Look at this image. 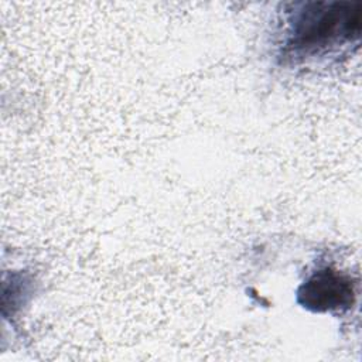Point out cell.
<instances>
[{"instance_id": "cell-1", "label": "cell", "mask_w": 362, "mask_h": 362, "mask_svg": "<svg viewBox=\"0 0 362 362\" xmlns=\"http://www.w3.org/2000/svg\"><path fill=\"white\" fill-rule=\"evenodd\" d=\"M286 10L281 55L291 62L331 57L361 38V3L303 1Z\"/></svg>"}, {"instance_id": "cell-2", "label": "cell", "mask_w": 362, "mask_h": 362, "mask_svg": "<svg viewBox=\"0 0 362 362\" xmlns=\"http://www.w3.org/2000/svg\"><path fill=\"white\" fill-rule=\"evenodd\" d=\"M298 300L314 311L348 308L354 301V288L348 277L331 269L315 272L298 290Z\"/></svg>"}]
</instances>
